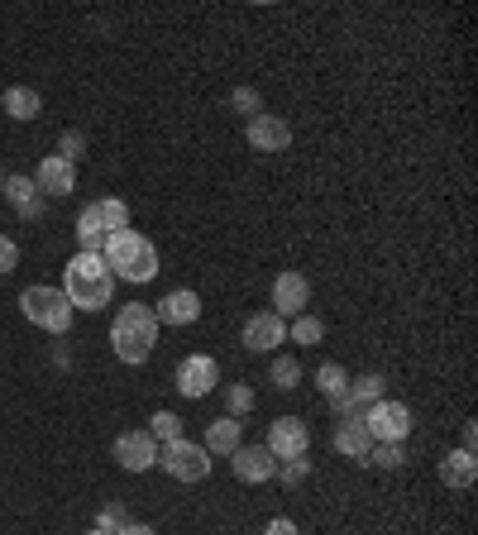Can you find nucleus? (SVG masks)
<instances>
[{
    "label": "nucleus",
    "mask_w": 478,
    "mask_h": 535,
    "mask_svg": "<svg viewBox=\"0 0 478 535\" xmlns=\"http://www.w3.org/2000/svg\"><path fill=\"white\" fill-rule=\"evenodd\" d=\"M63 297L72 301V311H106L115 297V273L106 268L101 254H77L63 268Z\"/></svg>",
    "instance_id": "nucleus-1"
},
{
    "label": "nucleus",
    "mask_w": 478,
    "mask_h": 535,
    "mask_svg": "<svg viewBox=\"0 0 478 535\" xmlns=\"http://www.w3.org/2000/svg\"><path fill=\"white\" fill-rule=\"evenodd\" d=\"M110 344L120 354V364H144L158 344V316L153 306L134 301V306H120L115 311V325H110Z\"/></svg>",
    "instance_id": "nucleus-2"
},
{
    "label": "nucleus",
    "mask_w": 478,
    "mask_h": 535,
    "mask_svg": "<svg viewBox=\"0 0 478 535\" xmlns=\"http://www.w3.org/2000/svg\"><path fill=\"white\" fill-rule=\"evenodd\" d=\"M101 258H106L110 273H115V278H125V282H153L158 278V249H153L139 230H120V235H110L106 249H101Z\"/></svg>",
    "instance_id": "nucleus-3"
},
{
    "label": "nucleus",
    "mask_w": 478,
    "mask_h": 535,
    "mask_svg": "<svg viewBox=\"0 0 478 535\" xmlns=\"http://www.w3.org/2000/svg\"><path fill=\"white\" fill-rule=\"evenodd\" d=\"M20 311L39 330H48V335H67L72 330V301L63 297V287H24Z\"/></svg>",
    "instance_id": "nucleus-4"
},
{
    "label": "nucleus",
    "mask_w": 478,
    "mask_h": 535,
    "mask_svg": "<svg viewBox=\"0 0 478 535\" xmlns=\"http://www.w3.org/2000/svg\"><path fill=\"white\" fill-rule=\"evenodd\" d=\"M364 426H369L373 445H402L407 435H412V407L407 402H378V407H369V416H364Z\"/></svg>",
    "instance_id": "nucleus-5"
},
{
    "label": "nucleus",
    "mask_w": 478,
    "mask_h": 535,
    "mask_svg": "<svg viewBox=\"0 0 478 535\" xmlns=\"http://www.w3.org/2000/svg\"><path fill=\"white\" fill-rule=\"evenodd\" d=\"M158 464L173 473L177 483H201L211 473V454L201 450V445H192V440H168L158 450Z\"/></svg>",
    "instance_id": "nucleus-6"
},
{
    "label": "nucleus",
    "mask_w": 478,
    "mask_h": 535,
    "mask_svg": "<svg viewBox=\"0 0 478 535\" xmlns=\"http://www.w3.org/2000/svg\"><path fill=\"white\" fill-rule=\"evenodd\" d=\"M263 450L273 454V459H297V454L311 450V426H306L302 416H278V421L268 426Z\"/></svg>",
    "instance_id": "nucleus-7"
},
{
    "label": "nucleus",
    "mask_w": 478,
    "mask_h": 535,
    "mask_svg": "<svg viewBox=\"0 0 478 535\" xmlns=\"http://www.w3.org/2000/svg\"><path fill=\"white\" fill-rule=\"evenodd\" d=\"M177 392L182 397H211L220 387V364L211 359V354H192V359H182L177 364Z\"/></svg>",
    "instance_id": "nucleus-8"
},
{
    "label": "nucleus",
    "mask_w": 478,
    "mask_h": 535,
    "mask_svg": "<svg viewBox=\"0 0 478 535\" xmlns=\"http://www.w3.org/2000/svg\"><path fill=\"white\" fill-rule=\"evenodd\" d=\"M115 464L120 469H130V473H144L158 464V440H153L149 430H125L120 440H115Z\"/></svg>",
    "instance_id": "nucleus-9"
},
{
    "label": "nucleus",
    "mask_w": 478,
    "mask_h": 535,
    "mask_svg": "<svg viewBox=\"0 0 478 535\" xmlns=\"http://www.w3.org/2000/svg\"><path fill=\"white\" fill-rule=\"evenodd\" d=\"M383 378L378 373H369V378H354V383L345 387V397L335 402V411H340V421H364L369 416V407H378L383 402Z\"/></svg>",
    "instance_id": "nucleus-10"
},
{
    "label": "nucleus",
    "mask_w": 478,
    "mask_h": 535,
    "mask_svg": "<svg viewBox=\"0 0 478 535\" xmlns=\"http://www.w3.org/2000/svg\"><path fill=\"white\" fill-rule=\"evenodd\" d=\"M306 301H311V282L302 278V273H278V282H273V316H306Z\"/></svg>",
    "instance_id": "nucleus-11"
},
{
    "label": "nucleus",
    "mask_w": 478,
    "mask_h": 535,
    "mask_svg": "<svg viewBox=\"0 0 478 535\" xmlns=\"http://www.w3.org/2000/svg\"><path fill=\"white\" fill-rule=\"evenodd\" d=\"M230 469H235L239 483H273V473H278V459L263 450V445H239L230 454Z\"/></svg>",
    "instance_id": "nucleus-12"
},
{
    "label": "nucleus",
    "mask_w": 478,
    "mask_h": 535,
    "mask_svg": "<svg viewBox=\"0 0 478 535\" xmlns=\"http://www.w3.org/2000/svg\"><path fill=\"white\" fill-rule=\"evenodd\" d=\"M283 340H287V321L273 316V311L249 316V325H244V349H254V354H273Z\"/></svg>",
    "instance_id": "nucleus-13"
},
{
    "label": "nucleus",
    "mask_w": 478,
    "mask_h": 535,
    "mask_svg": "<svg viewBox=\"0 0 478 535\" xmlns=\"http://www.w3.org/2000/svg\"><path fill=\"white\" fill-rule=\"evenodd\" d=\"M244 134H249V144H254L259 153H283L287 144H292V125L278 120V115H254Z\"/></svg>",
    "instance_id": "nucleus-14"
},
{
    "label": "nucleus",
    "mask_w": 478,
    "mask_h": 535,
    "mask_svg": "<svg viewBox=\"0 0 478 535\" xmlns=\"http://www.w3.org/2000/svg\"><path fill=\"white\" fill-rule=\"evenodd\" d=\"M34 187L44 192V201H53V196H67L72 187H77V172H72V163H63V158L53 153V158H44V163H39V172H34Z\"/></svg>",
    "instance_id": "nucleus-15"
},
{
    "label": "nucleus",
    "mask_w": 478,
    "mask_h": 535,
    "mask_svg": "<svg viewBox=\"0 0 478 535\" xmlns=\"http://www.w3.org/2000/svg\"><path fill=\"white\" fill-rule=\"evenodd\" d=\"M0 192H5V201L15 206L20 220H39V215H44V192H39L29 177H5V182H0Z\"/></svg>",
    "instance_id": "nucleus-16"
},
{
    "label": "nucleus",
    "mask_w": 478,
    "mask_h": 535,
    "mask_svg": "<svg viewBox=\"0 0 478 535\" xmlns=\"http://www.w3.org/2000/svg\"><path fill=\"white\" fill-rule=\"evenodd\" d=\"M153 316H158V325H192L196 316H201V297L196 292H168V297L153 306Z\"/></svg>",
    "instance_id": "nucleus-17"
},
{
    "label": "nucleus",
    "mask_w": 478,
    "mask_h": 535,
    "mask_svg": "<svg viewBox=\"0 0 478 535\" xmlns=\"http://www.w3.org/2000/svg\"><path fill=\"white\" fill-rule=\"evenodd\" d=\"M335 450L345 454V459H354V464H364L373 450L369 426H364V421H340V426H335Z\"/></svg>",
    "instance_id": "nucleus-18"
},
{
    "label": "nucleus",
    "mask_w": 478,
    "mask_h": 535,
    "mask_svg": "<svg viewBox=\"0 0 478 535\" xmlns=\"http://www.w3.org/2000/svg\"><path fill=\"white\" fill-rule=\"evenodd\" d=\"M474 478H478V459L469 450H455L440 459V483L445 488H474Z\"/></svg>",
    "instance_id": "nucleus-19"
},
{
    "label": "nucleus",
    "mask_w": 478,
    "mask_h": 535,
    "mask_svg": "<svg viewBox=\"0 0 478 535\" xmlns=\"http://www.w3.org/2000/svg\"><path fill=\"white\" fill-rule=\"evenodd\" d=\"M239 445H244V440H239V421H235V416H216V421L206 426V445H201V450H206V454H225V459H230Z\"/></svg>",
    "instance_id": "nucleus-20"
},
{
    "label": "nucleus",
    "mask_w": 478,
    "mask_h": 535,
    "mask_svg": "<svg viewBox=\"0 0 478 535\" xmlns=\"http://www.w3.org/2000/svg\"><path fill=\"white\" fill-rule=\"evenodd\" d=\"M39 110H44V101H39L34 86H10L5 91V115L10 120H39Z\"/></svg>",
    "instance_id": "nucleus-21"
},
{
    "label": "nucleus",
    "mask_w": 478,
    "mask_h": 535,
    "mask_svg": "<svg viewBox=\"0 0 478 535\" xmlns=\"http://www.w3.org/2000/svg\"><path fill=\"white\" fill-rule=\"evenodd\" d=\"M72 235H77V244H82V254H101V249H106V225H101V220H96V206H87V211L77 215V230H72Z\"/></svg>",
    "instance_id": "nucleus-22"
},
{
    "label": "nucleus",
    "mask_w": 478,
    "mask_h": 535,
    "mask_svg": "<svg viewBox=\"0 0 478 535\" xmlns=\"http://www.w3.org/2000/svg\"><path fill=\"white\" fill-rule=\"evenodd\" d=\"M268 383L278 387V392H292V387L302 383V364H297V354H278L273 368H268Z\"/></svg>",
    "instance_id": "nucleus-23"
},
{
    "label": "nucleus",
    "mask_w": 478,
    "mask_h": 535,
    "mask_svg": "<svg viewBox=\"0 0 478 535\" xmlns=\"http://www.w3.org/2000/svg\"><path fill=\"white\" fill-rule=\"evenodd\" d=\"M91 206H96V220L106 225V235L130 230V206H125V201H91Z\"/></svg>",
    "instance_id": "nucleus-24"
},
{
    "label": "nucleus",
    "mask_w": 478,
    "mask_h": 535,
    "mask_svg": "<svg viewBox=\"0 0 478 535\" xmlns=\"http://www.w3.org/2000/svg\"><path fill=\"white\" fill-rule=\"evenodd\" d=\"M287 340L292 344H321L326 340V321H316V316H292V325H287Z\"/></svg>",
    "instance_id": "nucleus-25"
},
{
    "label": "nucleus",
    "mask_w": 478,
    "mask_h": 535,
    "mask_svg": "<svg viewBox=\"0 0 478 535\" xmlns=\"http://www.w3.org/2000/svg\"><path fill=\"white\" fill-rule=\"evenodd\" d=\"M316 383H321V392H326L330 402H340V397H345V387H349V373L340 364H321Z\"/></svg>",
    "instance_id": "nucleus-26"
},
{
    "label": "nucleus",
    "mask_w": 478,
    "mask_h": 535,
    "mask_svg": "<svg viewBox=\"0 0 478 535\" xmlns=\"http://www.w3.org/2000/svg\"><path fill=\"white\" fill-rule=\"evenodd\" d=\"M125 526H130V512H125L120 502H110V507H101V512H96V531L120 535V531H125Z\"/></svg>",
    "instance_id": "nucleus-27"
},
{
    "label": "nucleus",
    "mask_w": 478,
    "mask_h": 535,
    "mask_svg": "<svg viewBox=\"0 0 478 535\" xmlns=\"http://www.w3.org/2000/svg\"><path fill=\"white\" fill-rule=\"evenodd\" d=\"M306 473H311V459H306V454H297V459H278V473H273V478H283L287 488H297Z\"/></svg>",
    "instance_id": "nucleus-28"
},
{
    "label": "nucleus",
    "mask_w": 478,
    "mask_h": 535,
    "mask_svg": "<svg viewBox=\"0 0 478 535\" xmlns=\"http://www.w3.org/2000/svg\"><path fill=\"white\" fill-rule=\"evenodd\" d=\"M402 459H407L402 445H373L364 464H373V469H402Z\"/></svg>",
    "instance_id": "nucleus-29"
},
{
    "label": "nucleus",
    "mask_w": 478,
    "mask_h": 535,
    "mask_svg": "<svg viewBox=\"0 0 478 535\" xmlns=\"http://www.w3.org/2000/svg\"><path fill=\"white\" fill-rule=\"evenodd\" d=\"M149 435H153V440H163V445H168V440H182V421H177L173 411H158Z\"/></svg>",
    "instance_id": "nucleus-30"
},
{
    "label": "nucleus",
    "mask_w": 478,
    "mask_h": 535,
    "mask_svg": "<svg viewBox=\"0 0 478 535\" xmlns=\"http://www.w3.org/2000/svg\"><path fill=\"white\" fill-rule=\"evenodd\" d=\"M82 149H87V134H82V129H67L63 139H58V158H63V163H77Z\"/></svg>",
    "instance_id": "nucleus-31"
},
{
    "label": "nucleus",
    "mask_w": 478,
    "mask_h": 535,
    "mask_svg": "<svg viewBox=\"0 0 478 535\" xmlns=\"http://www.w3.org/2000/svg\"><path fill=\"white\" fill-rule=\"evenodd\" d=\"M225 407H230V416H235V421H239L244 411L254 407V392H249V387H244V383H235V387H230V392H225Z\"/></svg>",
    "instance_id": "nucleus-32"
},
{
    "label": "nucleus",
    "mask_w": 478,
    "mask_h": 535,
    "mask_svg": "<svg viewBox=\"0 0 478 535\" xmlns=\"http://www.w3.org/2000/svg\"><path fill=\"white\" fill-rule=\"evenodd\" d=\"M15 263H20V249H15V239L0 235V278H5V273H15Z\"/></svg>",
    "instance_id": "nucleus-33"
},
{
    "label": "nucleus",
    "mask_w": 478,
    "mask_h": 535,
    "mask_svg": "<svg viewBox=\"0 0 478 535\" xmlns=\"http://www.w3.org/2000/svg\"><path fill=\"white\" fill-rule=\"evenodd\" d=\"M235 110H244V115H249V120H254V115H263L259 96H254V91H249V86H239V91H235Z\"/></svg>",
    "instance_id": "nucleus-34"
},
{
    "label": "nucleus",
    "mask_w": 478,
    "mask_h": 535,
    "mask_svg": "<svg viewBox=\"0 0 478 535\" xmlns=\"http://www.w3.org/2000/svg\"><path fill=\"white\" fill-rule=\"evenodd\" d=\"M263 535H297V526H292L287 516H278V521H268V531Z\"/></svg>",
    "instance_id": "nucleus-35"
},
{
    "label": "nucleus",
    "mask_w": 478,
    "mask_h": 535,
    "mask_svg": "<svg viewBox=\"0 0 478 535\" xmlns=\"http://www.w3.org/2000/svg\"><path fill=\"white\" fill-rule=\"evenodd\" d=\"M474 440H478V426H474V421H464V445H459V450L474 454Z\"/></svg>",
    "instance_id": "nucleus-36"
},
{
    "label": "nucleus",
    "mask_w": 478,
    "mask_h": 535,
    "mask_svg": "<svg viewBox=\"0 0 478 535\" xmlns=\"http://www.w3.org/2000/svg\"><path fill=\"white\" fill-rule=\"evenodd\" d=\"M120 535H158V531H153V526H139V521H130V526H125Z\"/></svg>",
    "instance_id": "nucleus-37"
},
{
    "label": "nucleus",
    "mask_w": 478,
    "mask_h": 535,
    "mask_svg": "<svg viewBox=\"0 0 478 535\" xmlns=\"http://www.w3.org/2000/svg\"><path fill=\"white\" fill-rule=\"evenodd\" d=\"M87 535H106V531H87Z\"/></svg>",
    "instance_id": "nucleus-38"
},
{
    "label": "nucleus",
    "mask_w": 478,
    "mask_h": 535,
    "mask_svg": "<svg viewBox=\"0 0 478 535\" xmlns=\"http://www.w3.org/2000/svg\"><path fill=\"white\" fill-rule=\"evenodd\" d=\"M0 182H5V177H0Z\"/></svg>",
    "instance_id": "nucleus-39"
}]
</instances>
